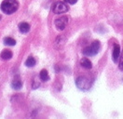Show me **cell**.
Wrapping results in <instances>:
<instances>
[{"instance_id": "obj_7", "label": "cell", "mask_w": 123, "mask_h": 119, "mask_svg": "<svg viewBox=\"0 0 123 119\" xmlns=\"http://www.w3.org/2000/svg\"><path fill=\"white\" fill-rule=\"evenodd\" d=\"M12 57V52L9 49H4L2 50L1 54H0V58L4 60H10Z\"/></svg>"}, {"instance_id": "obj_15", "label": "cell", "mask_w": 123, "mask_h": 119, "mask_svg": "<svg viewBox=\"0 0 123 119\" xmlns=\"http://www.w3.org/2000/svg\"><path fill=\"white\" fill-rule=\"evenodd\" d=\"M118 68L123 71V53L122 55H121V58H120V60H119V63H118Z\"/></svg>"}, {"instance_id": "obj_4", "label": "cell", "mask_w": 123, "mask_h": 119, "mask_svg": "<svg viewBox=\"0 0 123 119\" xmlns=\"http://www.w3.org/2000/svg\"><path fill=\"white\" fill-rule=\"evenodd\" d=\"M68 7L66 4H64L63 2L61 1H58L56 2L52 7V11H53L55 14H62V13H65L68 11Z\"/></svg>"}, {"instance_id": "obj_12", "label": "cell", "mask_w": 123, "mask_h": 119, "mask_svg": "<svg viewBox=\"0 0 123 119\" xmlns=\"http://www.w3.org/2000/svg\"><path fill=\"white\" fill-rule=\"evenodd\" d=\"M4 44L7 46H15L16 40L11 37H6V38H4Z\"/></svg>"}, {"instance_id": "obj_14", "label": "cell", "mask_w": 123, "mask_h": 119, "mask_svg": "<svg viewBox=\"0 0 123 119\" xmlns=\"http://www.w3.org/2000/svg\"><path fill=\"white\" fill-rule=\"evenodd\" d=\"M39 85H40V83H39L38 79L36 77V78L34 79V81H33V84H32V88H33V89H37L39 87Z\"/></svg>"}, {"instance_id": "obj_16", "label": "cell", "mask_w": 123, "mask_h": 119, "mask_svg": "<svg viewBox=\"0 0 123 119\" xmlns=\"http://www.w3.org/2000/svg\"><path fill=\"white\" fill-rule=\"evenodd\" d=\"M64 1L66 3H68V4H71V5H74L77 2V0H64Z\"/></svg>"}, {"instance_id": "obj_17", "label": "cell", "mask_w": 123, "mask_h": 119, "mask_svg": "<svg viewBox=\"0 0 123 119\" xmlns=\"http://www.w3.org/2000/svg\"><path fill=\"white\" fill-rule=\"evenodd\" d=\"M1 18H2V17H1V15H0V20H1Z\"/></svg>"}, {"instance_id": "obj_2", "label": "cell", "mask_w": 123, "mask_h": 119, "mask_svg": "<svg viewBox=\"0 0 123 119\" xmlns=\"http://www.w3.org/2000/svg\"><path fill=\"white\" fill-rule=\"evenodd\" d=\"M76 85L80 90L87 91L92 88V81L87 76H79L76 79Z\"/></svg>"}, {"instance_id": "obj_9", "label": "cell", "mask_w": 123, "mask_h": 119, "mask_svg": "<svg viewBox=\"0 0 123 119\" xmlns=\"http://www.w3.org/2000/svg\"><path fill=\"white\" fill-rule=\"evenodd\" d=\"M30 30V25L27 22H22L19 24V31L23 34H26L28 33Z\"/></svg>"}, {"instance_id": "obj_3", "label": "cell", "mask_w": 123, "mask_h": 119, "mask_svg": "<svg viewBox=\"0 0 123 119\" xmlns=\"http://www.w3.org/2000/svg\"><path fill=\"white\" fill-rule=\"evenodd\" d=\"M101 48V44L98 40H95L90 47H87L83 49V54L86 56H94L96 55Z\"/></svg>"}, {"instance_id": "obj_8", "label": "cell", "mask_w": 123, "mask_h": 119, "mask_svg": "<svg viewBox=\"0 0 123 119\" xmlns=\"http://www.w3.org/2000/svg\"><path fill=\"white\" fill-rule=\"evenodd\" d=\"M80 64H81V66L83 67V68H85V69H89V70H90V69L92 68V61L88 59V58H83V59H81Z\"/></svg>"}, {"instance_id": "obj_1", "label": "cell", "mask_w": 123, "mask_h": 119, "mask_svg": "<svg viewBox=\"0 0 123 119\" xmlns=\"http://www.w3.org/2000/svg\"><path fill=\"white\" fill-rule=\"evenodd\" d=\"M1 10L6 14H12L19 8V2L17 0H4L1 3Z\"/></svg>"}, {"instance_id": "obj_13", "label": "cell", "mask_w": 123, "mask_h": 119, "mask_svg": "<svg viewBox=\"0 0 123 119\" xmlns=\"http://www.w3.org/2000/svg\"><path fill=\"white\" fill-rule=\"evenodd\" d=\"M36 64V59L33 57H28V59L25 60V65L27 67H33Z\"/></svg>"}, {"instance_id": "obj_11", "label": "cell", "mask_w": 123, "mask_h": 119, "mask_svg": "<svg viewBox=\"0 0 123 119\" xmlns=\"http://www.w3.org/2000/svg\"><path fill=\"white\" fill-rule=\"evenodd\" d=\"M39 77L41 79V81L46 82L49 80V73L46 69H43L40 71V74H39Z\"/></svg>"}, {"instance_id": "obj_6", "label": "cell", "mask_w": 123, "mask_h": 119, "mask_svg": "<svg viewBox=\"0 0 123 119\" xmlns=\"http://www.w3.org/2000/svg\"><path fill=\"white\" fill-rule=\"evenodd\" d=\"M120 56V47L118 44L114 45V48H113V53H112V58L114 62H117V60Z\"/></svg>"}, {"instance_id": "obj_5", "label": "cell", "mask_w": 123, "mask_h": 119, "mask_svg": "<svg viewBox=\"0 0 123 119\" xmlns=\"http://www.w3.org/2000/svg\"><path fill=\"white\" fill-rule=\"evenodd\" d=\"M68 23V18L65 17V16H62V17H60L59 19H57L55 21V26L58 30H63L65 28V26L67 25Z\"/></svg>"}, {"instance_id": "obj_10", "label": "cell", "mask_w": 123, "mask_h": 119, "mask_svg": "<svg viewBox=\"0 0 123 119\" xmlns=\"http://www.w3.org/2000/svg\"><path fill=\"white\" fill-rule=\"evenodd\" d=\"M11 87H12V89H16V90L21 89L23 87V82L19 78H15V79H13V81L11 83Z\"/></svg>"}]
</instances>
